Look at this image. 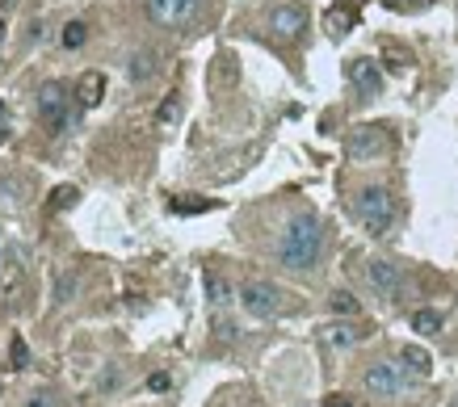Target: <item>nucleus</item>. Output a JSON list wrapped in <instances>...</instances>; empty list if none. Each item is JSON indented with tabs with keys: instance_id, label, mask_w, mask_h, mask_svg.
<instances>
[{
	"instance_id": "1",
	"label": "nucleus",
	"mask_w": 458,
	"mask_h": 407,
	"mask_svg": "<svg viewBox=\"0 0 458 407\" xmlns=\"http://www.w3.org/2000/svg\"><path fill=\"white\" fill-rule=\"evenodd\" d=\"M320 252H324V227H320V219L316 214H295L282 227V235H278V261L286 269L303 273V269H311L320 261Z\"/></svg>"
},
{
	"instance_id": "2",
	"label": "nucleus",
	"mask_w": 458,
	"mask_h": 407,
	"mask_svg": "<svg viewBox=\"0 0 458 407\" xmlns=\"http://www.w3.org/2000/svg\"><path fill=\"white\" fill-rule=\"evenodd\" d=\"M353 214H358V223H362L370 235H387L391 223H396V198H391L387 189H379V185H366V189L353 198Z\"/></svg>"
},
{
	"instance_id": "3",
	"label": "nucleus",
	"mask_w": 458,
	"mask_h": 407,
	"mask_svg": "<svg viewBox=\"0 0 458 407\" xmlns=\"http://www.w3.org/2000/svg\"><path fill=\"white\" fill-rule=\"evenodd\" d=\"M362 387H366V395H375V399H396V395L408 391V370L396 366V361H375V366H366Z\"/></svg>"
},
{
	"instance_id": "4",
	"label": "nucleus",
	"mask_w": 458,
	"mask_h": 407,
	"mask_svg": "<svg viewBox=\"0 0 458 407\" xmlns=\"http://www.w3.org/2000/svg\"><path fill=\"white\" fill-rule=\"evenodd\" d=\"M67 105H72V97H67V88L59 80H46L38 88V118L50 126V134H63L67 130Z\"/></svg>"
},
{
	"instance_id": "5",
	"label": "nucleus",
	"mask_w": 458,
	"mask_h": 407,
	"mask_svg": "<svg viewBox=\"0 0 458 407\" xmlns=\"http://www.w3.org/2000/svg\"><path fill=\"white\" fill-rule=\"evenodd\" d=\"M387 151V130L383 126H353L349 134H345V156L349 160H375V156H383Z\"/></svg>"
},
{
	"instance_id": "6",
	"label": "nucleus",
	"mask_w": 458,
	"mask_h": 407,
	"mask_svg": "<svg viewBox=\"0 0 458 407\" xmlns=\"http://www.w3.org/2000/svg\"><path fill=\"white\" fill-rule=\"evenodd\" d=\"M278 298H282V294H278L269 282H248V286L240 290V307H244L252 319H274L278 307H282Z\"/></svg>"
},
{
	"instance_id": "7",
	"label": "nucleus",
	"mask_w": 458,
	"mask_h": 407,
	"mask_svg": "<svg viewBox=\"0 0 458 407\" xmlns=\"http://www.w3.org/2000/svg\"><path fill=\"white\" fill-rule=\"evenodd\" d=\"M269 29H274L282 42H295V38H303V29H307V8H303L299 0H286V4H278V8L269 13Z\"/></svg>"
},
{
	"instance_id": "8",
	"label": "nucleus",
	"mask_w": 458,
	"mask_h": 407,
	"mask_svg": "<svg viewBox=\"0 0 458 407\" xmlns=\"http://www.w3.org/2000/svg\"><path fill=\"white\" fill-rule=\"evenodd\" d=\"M345 76H349V84H353L362 97H379V92H383V71H379L375 59H349Z\"/></svg>"
},
{
	"instance_id": "9",
	"label": "nucleus",
	"mask_w": 458,
	"mask_h": 407,
	"mask_svg": "<svg viewBox=\"0 0 458 407\" xmlns=\"http://www.w3.org/2000/svg\"><path fill=\"white\" fill-rule=\"evenodd\" d=\"M366 277H370V286H375L383 298H400V290H404V273H400V265H391V261H370V265H366Z\"/></svg>"
},
{
	"instance_id": "10",
	"label": "nucleus",
	"mask_w": 458,
	"mask_h": 407,
	"mask_svg": "<svg viewBox=\"0 0 458 407\" xmlns=\"http://www.w3.org/2000/svg\"><path fill=\"white\" fill-rule=\"evenodd\" d=\"M194 8H198V0H147V13H151V21L156 25H185L189 17H194Z\"/></svg>"
},
{
	"instance_id": "11",
	"label": "nucleus",
	"mask_w": 458,
	"mask_h": 407,
	"mask_svg": "<svg viewBox=\"0 0 458 407\" xmlns=\"http://www.w3.org/2000/svg\"><path fill=\"white\" fill-rule=\"evenodd\" d=\"M353 25H358V4H349V0H345V4H332V8L324 13V29L337 34V38L349 34Z\"/></svg>"
},
{
	"instance_id": "12",
	"label": "nucleus",
	"mask_w": 458,
	"mask_h": 407,
	"mask_svg": "<svg viewBox=\"0 0 458 407\" xmlns=\"http://www.w3.org/2000/svg\"><path fill=\"white\" fill-rule=\"evenodd\" d=\"M76 97H80L84 109H93V105L105 97V76H101V71H84V76L76 80Z\"/></svg>"
},
{
	"instance_id": "13",
	"label": "nucleus",
	"mask_w": 458,
	"mask_h": 407,
	"mask_svg": "<svg viewBox=\"0 0 458 407\" xmlns=\"http://www.w3.org/2000/svg\"><path fill=\"white\" fill-rule=\"evenodd\" d=\"M320 336H324V345H328V349H337V353H345V349H353V345L362 340V332H358V328H349V324H328Z\"/></svg>"
},
{
	"instance_id": "14",
	"label": "nucleus",
	"mask_w": 458,
	"mask_h": 407,
	"mask_svg": "<svg viewBox=\"0 0 458 407\" xmlns=\"http://www.w3.org/2000/svg\"><path fill=\"white\" fill-rule=\"evenodd\" d=\"M126 76H130L135 84H147V80L156 76V50H135L130 63H126Z\"/></svg>"
},
{
	"instance_id": "15",
	"label": "nucleus",
	"mask_w": 458,
	"mask_h": 407,
	"mask_svg": "<svg viewBox=\"0 0 458 407\" xmlns=\"http://www.w3.org/2000/svg\"><path fill=\"white\" fill-rule=\"evenodd\" d=\"M400 361H404V370H408L412 378H429V370H433V357H429L425 349H417V345H404Z\"/></svg>"
},
{
	"instance_id": "16",
	"label": "nucleus",
	"mask_w": 458,
	"mask_h": 407,
	"mask_svg": "<svg viewBox=\"0 0 458 407\" xmlns=\"http://www.w3.org/2000/svg\"><path fill=\"white\" fill-rule=\"evenodd\" d=\"M206 298H210V307H227V303L240 298V294L231 290V282H227L223 273H206Z\"/></svg>"
},
{
	"instance_id": "17",
	"label": "nucleus",
	"mask_w": 458,
	"mask_h": 407,
	"mask_svg": "<svg viewBox=\"0 0 458 407\" xmlns=\"http://www.w3.org/2000/svg\"><path fill=\"white\" fill-rule=\"evenodd\" d=\"M168 210H173V214H202V210H215V202H210V198H194V193H185V198H173Z\"/></svg>"
},
{
	"instance_id": "18",
	"label": "nucleus",
	"mask_w": 458,
	"mask_h": 407,
	"mask_svg": "<svg viewBox=\"0 0 458 407\" xmlns=\"http://www.w3.org/2000/svg\"><path fill=\"white\" fill-rule=\"evenodd\" d=\"M412 332H421V336H438V332H442V315L429 311V307L412 311Z\"/></svg>"
},
{
	"instance_id": "19",
	"label": "nucleus",
	"mask_w": 458,
	"mask_h": 407,
	"mask_svg": "<svg viewBox=\"0 0 458 407\" xmlns=\"http://www.w3.org/2000/svg\"><path fill=\"white\" fill-rule=\"evenodd\" d=\"M177 118H181V97H177V92H168V97L160 101V109H156V122H160V126H173Z\"/></svg>"
},
{
	"instance_id": "20",
	"label": "nucleus",
	"mask_w": 458,
	"mask_h": 407,
	"mask_svg": "<svg viewBox=\"0 0 458 407\" xmlns=\"http://www.w3.org/2000/svg\"><path fill=\"white\" fill-rule=\"evenodd\" d=\"M328 307H332V311H337V315H349V319H353V315H358V311H362V303H358V298H353V294H349V290H337V294H332V298H328Z\"/></svg>"
},
{
	"instance_id": "21",
	"label": "nucleus",
	"mask_w": 458,
	"mask_h": 407,
	"mask_svg": "<svg viewBox=\"0 0 458 407\" xmlns=\"http://www.w3.org/2000/svg\"><path fill=\"white\" fill-rule=\"evenodd\" d=\"M84 38H88V25H84V21H67V25H63V46H67V50H80Z\"/></svg>"
},
{
	"instance_id": "22",
	"label": "nucleus",
	"mask_w": 458,
	"mask_h": 407,
	"mask_svg": "<svg viewBox=\"0 0 458 407\" xmlns=\"http://www.w3.org/2000/svg\"><path fill=\"white\" fill-rule=\"evenodd\" d=\"M76 198H80L76 185H59V189L50 193V210H67V206H76Z\"/></svg>"
},
{
	"instance_id": "23",
	"label": "nucleus",
	"mask_w": 458,
	"mask_h": 407,
	"mask_svg": "<svg viewBox=\"0 0 458 407\" xmlns=\"http://www.w3.org/2000/svg\"><path fill=\"white\" fill-rule=\"evenodd\" d=\"M383 55L391 59V67H396V71H404V67L412 63V55H408V50H404L400 42H383Z\"/></svg>"
},
{
	"instance_id": "24",
	"label": "nucleus",
	"mask_w": 458,
	"mask_h": 407,
	"mask_svg": "<svg viewBox=\"0 0 458 407\" xmlns=\"http://www.w3.org/2000/svg\"><path fill=\"white\" fill-rule=\"evenodd\" d=\"M76 286H80V277H76V273H59V286H55V303L63 307V303L76 294Z\"/></svg>"
},
{
	"instance_id": "25",
	"label": "nucleus",
	"mask_w": 458,
	"mask_h": 407,
	"mask_svg": "<svg viewBox=\"0 0 458 407\" xmlns=\"http://www.w3.org/2000/svg\"><path fill=\"white\" fill-rule=\"evenodd\" d=\"M8 361H13V370H25V366H29V349H25V340H21V336H13V340H8Z\"/></svg>"
},
{
	"instance_id": "26",
	"label": "nucleus",
	"mask_w": 458,
	"mask_h": 407,
	"mask_svg": "<svg viewBox=\"0 0 458 407\" xmlns=\"http://www.w3.org/2000/svg\"><path fill=\"white\" fill-rule=\"evenodd\" d=\"M383 4H391V8H425L433 0H383Z\"/></svg>"
},
{
	"instance_id": "27",
	"label": "nucleus",
	"mask_w": 458,
	"mask_h": 407,
	"mask_svg": "<svg viewBox=\"0 0 458 407\" xmlns=\"http://www.w3.org/2000/svg\"><path fill=\"white\" fill-rule=\"evenodd\" d=\"M21 407H55V399H50V395H38V391H34V395H29V399H25Z\"/></svg>"
},
{
	"instance_id": "28",
	"label": "nucleus",
	"mask_w": 458,
	"mask_h": 407,
	"mask_svg": "<svg viewBox=\"0 0 458 407\" xmlns=\"http://www.w3.org/2000/svg\"><path fill=\"white\" fill-rule=\"evenodd\" d=\"M215 332H219V336H223V340H236V328H231V324H227V319H219V324H215Z\"/></svg>"
},
{
	"instance_id": "29",
	"label": "nucleus",
	"mask_w": 458,
	"mask_h": 407,
	"mask_svg": "<svg viewBox=\"0 0 458 407\" xmlns=\"http://www.w3.org/2000/svg\"><path fill=\"white\" fill-rule=\"evenodd\" d=\"M324 407H353V399H349V395H328Z\"/></svg>"
},
{
	"instance_id": "30",
	"label": "nucleus",
	"mask_w": 458,
	"mask_h": 407,
	"mask_svg": "<svg viewBox=\"0 0 458 407\" xmlns=\"http://www.w3.org/2000/svg\"><path fill=\"white\" fill-rule=\"evenodd\" d=\"M147 387H151V391H164V387H168V374H156V378H151Z\"/></svg>"
},
{
	"instance_id": "31",
	"label": "nucleus",
	"mask_w": 458,
	"mask_h": 407,
	"mask_svg": "<svg viewBox=\"0 0 458 407\" xmlns=\"http://www.w3.org/2000/svg\"><path fill=\"white\" fill-rule=\"evenodd\" d=\"M0 42H4V21H0Z\"/></svg>"
},
{
	"instance_id": "32",
	"label": "nucleus",
	"mask_w": 458,
	"mask_h": 407,
	"mask_svg": "<svg viewBox=\"0 0 458 407\" xmlns=\"http://www.w3.org/2000/svg\"><path fill=\"white\" fill-rule=\"evenodd\" d=\"M454 407H458V403H454Z\"/></svg>"
}]
</instances>
